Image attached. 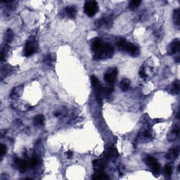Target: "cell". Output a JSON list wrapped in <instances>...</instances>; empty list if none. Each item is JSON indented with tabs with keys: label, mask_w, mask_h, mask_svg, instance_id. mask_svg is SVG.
Here are the masks:
<instances>
[{
	"label": "cell",
	"mask_w": 180,
	"mask_h": 180,
	"mask_svg": "<svg viewBox=\"0 0 180 180\" xmlns=\"http://www.w3.org/2000/svg\"><path fill=\"white\" fill-rule=\"evenodd\" d=\"M93 179H109V177L107 175L106 173L102 172H99L97 174L94 175V176L92 177Z\"/></svg>",
	"instance_id": "cell-17"
},
{
	"label": "cell",
	"mask_w": 180,
	"mask_h": 180,
	"mask_svg": "<svg viewBox=\"0 0 180 180\" xmlns=\"http://www.w3.org/2000/svg\"><path fill=\"white\" fill-rule=\"evenodd\" d=\"M146 163L149 165L154 174L159 175L161 170V167L156 159L151 155H147L146 157Z\"/></svg>",
	"instance_id": "cell-4"
},
{
	"label": "cell",
	"mask_w": 180,
	"mask_h": 180,
	"mask_svg": "<svg viewBox=\"0 0 180 180\" xmlns=\"http://www.w3.org/2000/svg\"><path fill=\"white\" fill-rule=\"evenodd\" d=\"M180 43L178 39H175L168 47V53L169 55H174L179 51Z\"/></svg>",
	"instance_id": "cell-6"
},
{
	"label": "cell",
	"mask_w": 180,
	"mask_h": 180,
	"mask_svg": "<svg viewBox=\"0 0 180 180\" xmlns=\"http://www.w3.org/2000/svg\"><path fill=\"white\" fill-rule=\"evenodd\" d=\"M65 12L70 18H73L77 15V9L75 6H68L65 9Z\"/></svg>",
	"instance_id": "cell-11"
},
{
	"label": "cell",
	"mask_w": 180,
	"mask_h": 180,
	"mask_svg": "<svg viewBox=\"0 0 180 180\" xmlns=\"http://www.w3.org/2000/svg\"><path fill=\"white\" fill-rule=\"evenodd\" d=\"M33 123L36 126L43 125L44 123V117L42 115H37L34 118Z\"/></svg>",
	"instance_id": "cell-14"
},
{
	"label": "cell",
	"mask_w": 180,
	"mask_h": 180,
	"mask_svg": "<svg viewBox=\"0 0 180 180\" xmlns=\"http://www.w3.org/2000/svg\"><path fill=\"white\" fill-rule=\"evenodd\" d=\"M92 49L94 53V59H108L113 57L114 54V48L110 44L104 43L99 38H96L92 44Z\"/></svg>",
	"instance_id": "cell-1"
},
{
	"label": "cell",
	"mask_w": 180,
	"mask_h": 180,
	"mask_svg": "<svg viewBox=\"0 0 180 180\" xmlns=\"http://www.w3.org/2000/svg\"><path fill=\"white\" fill-rule=\"evenodd\" d=\"M37 163H38V160H37V158L34 157V158L30 159V161L28 162V165L30 168H34V167L36 166Z\"/></svg>",
	"instance_id": "cell-23"
},
{
	"label": "cell",
	"mask_w": 180,
	"mask_h": 180,
	"mask_svg": "<svg viewBox=\"0 0 180 180\" xmlns=\"http://www.w3.org/2000/svg\"><path fill=\"white\" fill-rule=\"evenodd\" d=\"M119 155L118 151L116 149L111 148L106 152V159H113L116 158Z\"/></svg>",
	"instance_id": "cell-13"
},
{
	"label": "cell",
	"mask_w": 180,
	"mask_h": 180,
	"mask_svg": "<svg viewBox=\"0 0 180 180\" xmlns=\"http://www.w3.org/2000/svg\"><path fill=\"white\" fill-rule=\"evenodd\" d=\"M67 155H68V158H71L73 157V152L70 151H68Z\"/></svg>",
	"instance_id": "cell-27"
},
{
	"label": "cell",
	"mask_w": 180,
	"mask_h": 180,
	"mask_svg": "<svg viewBox=\"0 0 180 180\" xmlns=\"http://www.w3.org/2000/svg\"><path fill=\"white\" fill-rule=\"evenodd\" d=\"M113 87L111 86V87H104V94L105 96H108L111 95L112 94V92H113Z\"/></svg>",
	"instance_id": "cell-24"
},
{
	"label": "cell",
	"mask_w": 180,
	"mask_h": 180,
	"mask_svg": "<svg viewBox=\"0 0 180 180\" xmlns=\"http://www.w3.org/2000/svg\"><path fill=\"white\" fill-rule=\"evenodd\" d=\"M117 46L134 57L139 56L140 53L139 49L137 46L132 43L128 42L125 38H120L117 42Z\"/></svg>",
	"instance_id": "cell-2"
},
{
	"label": "cell",
	"mask_w": 180,
	"mask_h": 180,
	"mask_svg": "<svg viewBox=\"0 0 180 180\" xmlns=\"http://www.w3.org/2000/svg\"><path fill=\"white\" fill-rule=\"evenodd\" d=\"M92 164H93L94 169L97 172H102L103 171V168H105V163L104 160H94L92 162Z\"/></svg>",
	"instance_id": "cell-9"
},
{
	"label": "cell",
	"mask_w": 180,
	"mask_h": 180,
	"mask_svg": "<svg viewBox=\"0 0 180 180\" xmlns=\"http://www.w3.org/2000/svg\"><path fill=\"white\" fill-rule=\"evenodd\" d=\"M15 163L17 165L18 170H20L21 172H25L26 171L27 166H28V163L24 160H21L19 158H16Z\"/></svg>",
	"instance_id": "cell-8"
},
{
	"label": "cell",
	"mask_w": 180,
	"mask_h": 180,
	"mask_svg": "<svg viewBox=\"0 0 180 180\" xmlns=\"http://www.w3.org/2000/svg\"><path fill=\"white\" fill-rule=\"evenodd\" d=\"M179 16H180V12H179V9H175L173 11V15H172V18H173V21H174L175 25H176L177 27H179Z\"/></svg>",
	"instance_id": "cell-15"
},
{
	"label": "cell",
	"mask_w": 180,
	"mask_h": 180,
	"mask_svg": "<svg viewBox=\"0 0 180 180\" xmlns=\"http://www.w3.org/2000/svg\"><path fill=\"white\" fill-rule=\"evenodd\" d=\"M178 134H179V128L176 127L175 128L174 130L171 132V134H170V135L168 136V139H169V140L171 141V142L175 141V139L177 138Z\"/></svg>",
	"instance_id": "cell-19"
},
{
	"label": "cell",
	"mask_w": 180,
	"mask_h": 180,
	"mask_svg": "<svg viewBox=\"0 0 180 180\" xmlns=\"http://www.w3.org/2000/svg\"><path fill=\"white\" fill-rule=\"evenodd\" d=\"M170 93L172 94H175L177 95L179 94V81L178 79L175 80L172 85L170 86V90H169Z\"/></svg>",
	"instance_id": "cell-10"
},
{
	"label": "cell",
	"mask_w": 180,
	"mask_h": 180,
	"mask_svg": "<svg viewBox=\"0 0 180 180\" xmlns=\"http://www.w3.org/2000/svg\"><path fill=\"white\" fill-rule=\"evenodd\" d=\"M130 86V82L127 79H123L120 83V87L123 91H127L129 90Z\"/></svg>",
	"instance_id": "cell-16"
},
{
	"label": "cell",
	"mask_w": 180,
	"mask_h": 180,
	"mask_svg": "<svg viewBox=\"0 0 180 180\" xmlns=\"http://www.w3.org/2000/svg\"><path fill=\"white\" fill-rule=\"evenodd\" d=\"M118 75V70L116 68H111L104 75V80L107 83L112 84L116 81Z\"/></svg>",
	"instance_id": "cell-5"
},
{
	"label": "cell",
	"mask_w": 180,
	"mask_h": 180,
	"mask_svg": "<svg viewBox=\"0 0 180 180\" xmlns=\"http://www.w3.org/2000/svg\"><path fill=\"white\" fill-rule=\"evenodd\" d=\"M99 11L98 3L96 1H87L84 5V11L89 17H92L97 14Z\"/></svg>",
	"instance_id": "cell-3"
},
{
	"label": "cell",
	"mask_w": 180,
	"mask_h": 180,
	"mask_svg": "<svg viewBox=\"0 0 180 180\" xmlns=\"http://www.w3.org/2000/svg\"><path fill=\"white\" fill-rule=\"evenodd\" d=\"M13 38H14V32L11 29H8L5 34V41L7 43H10L11 42H12Z\"/></svg>",
	"instance_id": "cell-18"
},
{
	"label": "cell",
	"mask_w": 180,
	"mask_h": 180,
	"mask_svg": "<svg viewBox=\"0 0 180 180\" xmlns=\"http://www.w3.org/2000/svg\"><path fill=\"white\" fill-rule=\"evenodd\" d=\"M165 172L168 176H171V175L172 174V167L169 164H167L165 166L164 168Z\"/></svg>",
	"instance_id": "cell-22"
},
{
	"label": "cell",
	"mask_w": 180,
	"mask_h": 180,
	"mask_svg": "<svg viewBox=\"0 0 180 180\" xmlns=\"http://www.w3.org/2000/svg\"><path fill=\"white\" fill-rule=\"evenodd\" d=\"M6 151H7V149H6V146L4 145V144H1V152H0L1 157H3L5 155L6 153Z\"/></svg>",
	"instance_id": "cell-25"
},
{
	"label": "cell",
	"mask_w": 180,
	"mask_h": 180,
	"mask_svg": "<svg viewBox=\"0 0 180 180\" xmlns=\"http://www.w3.org/2000/svg\"><path fill=\"white\" fill-rule=\"evenodd\" d=\"M179 155V151L178 149H173L170 150L168 153L166 155V158L169 159V160H173V159H176L178 157Z\"/></svg>",
	"instance_id": "cell-12"
},
{
	"label": "cell",
	"mask_w": 180,
	"mask_h": 180,
	"mask_svg": "<svg viewBox=\"0 0 180 180\" xmlns=\"http://www.w3.org/2000/svg\"><path fill=\"white\" fill-rule=\"evenodd\" d=\"M142 3V1H139V0H133V1H130L129 4V9L131 10H134L135 9L140 5V4Z\"/></svg>",
	"instance_id": "cell-20"
},
{
	"label": "cell",
	"mask_w": 180,
	"mask_h": 180,
	"mask_svg": "<svg viewBox=\"0 0 180 180\" xmlns=\"http://www.w3.org/2000/svg\"><path fill=\"white\" fill-rule=\"evenodd\" d=\"M60 115V113L59 112H56V113H54V116H58Z\"/></svg>",
	"instance_id": "cell-28"
},
{
	"label": "cell",
	"mask_w": 180,
	"mask_h": 180,
	"mask_svg": "<svg viewBox=\"0 0 180 180\" xmlns=\"http://www.w3.org/2000/svg\"><path fill=\"white\" fill-rule=\"evenodd\" d=\"M139 75H140V77H142V78H144V79L146 78L147 75H146V74L145 69H144V67H142L140 68V70H139Z\"/></svg>",
	"instance_id": "cell-26"
},
{
	"label": "cell",
	"mask_w": 180,
	"mask_h": 180,
	"mask_svg": "<svg viewBox=\"0 0 180 180\" xmlns=\"http://www.w3.org/2000/svg\"><path fill=\"white\" fill-rule=\"evenodd\" d=\"M36 51V45L33 41H28L24 49V56H30Z\"/></svg>",
	"instance_id": "cell-7"
},
{
	"label": "cell",
	"mask_w": 180,
	"mask_h": 180,
	"mask_svg": "<svg viewBox=\"0 0 180 180\" xmlns=\"http://www.w3.org/2000/svg\"><path fill=\"white\" fill-rule=\"evenodd\" d=\"M91 82H92V85L94 89L95 87H97V86H99L100 85L99 81L98 78H97V77L94 75L91 76Z\"/></svg>",
	"instance_id": "cell-21"
}]
</instances>
